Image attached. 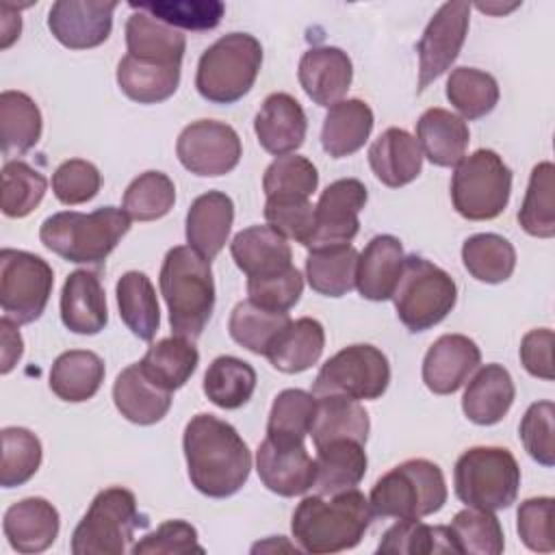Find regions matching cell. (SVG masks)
Instances as JSON below:
<instances>
[{"instance_id": "31", "label": "cell", "mask_w": 555, "mask_h": 555, "mask_svg": "<svg viewBox=\"0 0 555 555\" xmlns=\"http://www.w3.org/2000/svg\"><path fill=\"white\" fill-rule=\"evenodd\" d=\"M373 111L360 98L340 100L327 108L321 128V145L332 158H345L364 147L373 130Z\"/></svg>"}, {"instance_id": "53", "label": "cell", "mask_w": 555, "mask_h": 555, "mask_svg": "<svg viewBox=\"0 0 555 555\" xmlns=\"http://www.w3.org/2000/svg\"><path fill=\"white\" fill-rule=\"evenodd\" d=\"M319 186V173L312 160L297 154L278 156L262 176L267 197H308Z\"/></svg>"}, {"instance_id": "33", "label": "cell", "mask_w": 555, "mask_h": 555, "mask_svg": "<svg viewBox=\"0 0 555 555\" xmlns=\"http://www.w3.org/2000/svg\"><path fill=\"white\" fill-rule=\"evenodd\" d=\"M126 48L137 59L182 65L186 39L178 28L145 11H134L126 22Z\"/></svg>"}, {"instance_id": "55", "label": "cell", "mask_w": 555, "mask_h": 555, "mask_svg": "<svg viewBox=\"0 0 555 555\" xmlns=\"http://www.w3.org/2000/svg\"><path fill=\"white\" fill-rule=\"evenodd\" d=\"M102 186L98 167L82 158H69L52 173V193L61 204L76 206L93 199Z\"/></svg>"}, {"instance_id": "17", "label": "cell", "mask_w": 555, "mask_h": 555, "mask_svg": "<svg viewBox=\"0 0 555 555\" xmlns=\"http://www.w3.org/2000/svg\"><path fill=\"white\" fill-rule=\"evenodd\" d=\"M256 470L267 490L280 496H299L314 486L317 466L304 442L264 438L256 451Z\"/></svg>"}, {"instance_id": "6", "label": "cell", "mask_w": 555, "mask_h": 555, "mask_svg": "<svg viewBox=\"0 0 555 555\" xmlns=\"http://www.w3.org/2000/svg\"><path fill=\"white\" fill-rule=\"evenodd\" d=\"M260 65L262 46L254 35H223L199 56L197 93L212 104H234L254 87Z\"/></svg>"}, {"instance_id": "58", "label": "cell", "mask_w": 555, "mask_h": 555, "mask_svg": "<svg viewBox=\"0 0 555 555\" xmlns=\"http://www.w3.org/2000/svg\"><path fill=\"white\" fill-rule=\"evenodd\" d=\"M132 555H186L204 553L197 542V529L186 520H165L130 548Z\"/></svg>"}, {"instance_id": "52", "label": "cell", "mask_w": 555, "mask_h": 555, "mask_svg": "<svg viewBox=\"0 0 555 555\" xmlns=\"http://www.w3.org/2000/svg\"><path fill=\"white\" fill-rule=\"evenodd\" d=\"M48 191L43 173L24 160H7L2 167V212L11 219L30 215Z\"/></svg>"}, {"instance_id": "26", "label": "cell", "mask_w": 555, "mask_h": 555, "mask_svg": "<svg viewBox=\"0 0 555 555\" xmlns=\"http://www.w3.org/2000/svg\"><path fill=\"white\" fill-rule=\"evenodd\" d=\"M230 254L247 278H267L293 267L291 245L269 225H251L236 232Z\"/></svg>"}, {"instance_id": "9", "label": "cell", "mask_w": 555, "mask_h": 555, "mask_svg": "<svg viewBox=\"0 0 555 555\" xmlns=\"http://www.w3.org/2000/svg\"><path fill=\"white\" fill-rule=\"evenodd\" d=\"M453 486L457 499L470 507L507 509L518 496L520 468L503 447H473L457 457Z\"/></svg>"}, {"instance_id": "44", "label": "cell", "mask_w": 555, "mask_h": 555, "mask_svg": "<svg viewBox=\"0 0 555 555\" xmlns=\"http://www.w3.org/2000/svg\"><path fill=\"white\" fill-rule=\"evenodd\" d=\"M317 412V397L301 388L282 390L271 405L267 438L275 442H304Z\"/></svg>"}, {"instance_id": "3", "label": "cell", "mask_w": 555, "mask_h": 555, "mask_svg": "<svg viewBox=\"0 0 555 555\" xmlns=\"http://www.w3.org/2000/svg\"><path fill=\"white\" fill-rule=\"evenodd\" d=\"M158 284L169 310L173 336L195 340L215 308L210 260L189 245L171 247L163 260Z\"/></svg>"}, {"instance_id": "34", "label": "cell", "mask_w": 555, "mask_h": 555, "mask_svg": "<svg viewBox=\"0 0 555 555\" xmlns=\"http://www.w3.org/2000/svg\"><path fill=\"white\" fill-rule=\"evenodd\" d=\"M117 85L132 102L158 104L176 93L180 85V65L126 54L117 65Z\"/></svg>"}, {"instance_id": "13", "label": "cell", "mask_w": 555, "mask_h": 555, "mask_svg": "<svg viewBox=\"0 0 555 555\" xmlns=\"http://www.w3.org/2000/svg\"><path fill=\"white\" fill-rule=\"evenodd\" d=\"M176 154L186 171L202 178H217L238 165L243 147L232 126L215 119H197L180 132Z\"/></svg>"}, {"instance_id": "49", "label": "cell", "mask_w": 555, "mask_h": 555, "mask_svg": "<svg viewBox=\"0 0 555 555\" xmlns=\"http://www.w3.org/2000/svg\"><path fill=\"white\" fill-rule=\"evenodd\" d=\"M173 180L163 171H145L124 191L121 208L134 221H156L173 208Z\"/></svg>"}, {"instance_id": "22", "label": "cell", "mask_w": 555, "mask_h": 555, "mask_svg": "<svg viewBox=\"0 0 555 555\" xmlns=\"http://www.w3.org/2000/svg\"><path fill=\"white\" fill-rule=\"evenodd\" d=\"M59 525V512L50 501L41 496H28L13 503L4 512L2 531L13 551L41 553L54 544Z\"/></svg>"}, {"instance_id": "48", "label": "cell", "mask_w": 555, "mask_h": 555, "mask_svg": "<svg viewBox=\"0 0 555 555\" xmlns=\"http://www.w3.org/2000/svg\"><path fill=\"white\" fill-rule=\"evenodd\" d=\"M457 553L499 555L505 548L503 529L490 509L470 507L457 512L449 525Z\"/></svg>"}, {"instance_id": "54", "label": "cell", "mask_w": 555, "mask_h": 555, "mask_svg": "<svg viewBox=\"0 0 555 555\" xmlns=\"http://www.w3.org/2000/svg\"><path fill=\"white\" fill-rule=\"evenodd\" d=\"M264 219L284 238L306 245L314 230V206L308 197H267Z\"/></svg>"}, {"instance_id": "30", "label": "cell", "mask_w": 555, "mask_h": 555, "mask_svg": "<svg viewBox=\"0 0 555 555\" xmlns=\"http://www.w3.org/2000/svg\"><path fill=\"white\" fill-rule=\"evenodd\" d=\"M317 449L314 466L317 494H336L356 488L366 475V451L364 444L351 438L330 440Z\"/></svg>"}, {"instance_id": "38", "label": "cell", "mask_w": 555, "mask_h": 555, "mask_svg": "<svg viewBox=\"0 0 555 555\" xmlns=\"http://www.w3.org/2000/svg\"><path fill=\"white\" fill-rule=\"evenodd\" d=\"M41 111L35 100L22 91L0 93V139L2 154L22 156L41 139Z\"/></svg>"}, {"instance_id": "2", "label": "cell", "mask_w": 555, "mask_h": 555, "mask_svg": "<svg viewBox=\"0 0 555 555\" xmlns=\"http://www.w3.org/2000/svg\"><path fill=\"white\" fill-rule=\"evenodd\" d=\"M373 518L369 499L351 488L336 494L301 499L293 512L291 531L306 553H338L353 548L364 538Z\"/></svg>"}, {"instance_id": "29", "label": "cell", "mask_w": 555, "mask_h": 555, "mask_svg": "<svg viewBox=\"0 0 555 555\" xmlns=\"http://www.w3.org/2000/svg\"><path fill=\"white\" fill-rule=\"evenodd\" d=\"M516 397L512 375L501 364L481 366L468 382L462 410L475 425H496L509 412Z\"/></svg>"}, {"instance_id": "62", "label": "cell", "mask_w": 555, "mask_h": 555, "mask_svg": "<svg viewBox=\"0 0 555 555\" xmlns=\"http://www.w3.org/2000/svg\"><path fill=\"white\" fill-rule=\"evenodd\" d=\"M22 33V20H20V13L9 7V4H2L0 7V48L7 50Z\"/></svg>"}, {"instance_id": "20", "label": "cell", "mask_w": 555, "mask_h": 555, "mask_svg": "<svg viewBox=\"0 0 555 555\" xmlns=\"http://www.w3.org/2000/svg\"><path fill=\"white\" fill-rule=\"evenodd\" d=\"M308 130L301 104L288 93H271L264 98L254 119V132L262 150L273 156H286L304 145Z\"/></svg>"}, {"instance_id": "56", "label": "cell", "mask_w": 555, "mask_h": 555, "mask_svg": "<svg viewBox=\"0 0 555 555\" xmlns=\"http://www.w3.org/2000/svg\"><path fill=\"white\" fill-rule=\"evenodd\" d=\"M553 421H555V405L551 401H538L527 408L518 427V436L525 451L546 468L555 464Z\"/></svg>"}, {"instance_id": "40", "label": "cell", "mask_w": 555, "mask_h": 555, "mask_svg": "<svg viewBox=\"0 0 555 555\" xmlns=\"http://www.w3.org/2000/svg\"><path fill=\"white\" fill-rule=\"evenodd\" d=\"M197 347L193 345V340L182 336H169L154 343L139 360L147 377L171 392L176 388H182L191 379V375L197 369Z\"/></svg>"}, {"instance_id": "14", "label": "cell", "mask_w": 555, "mask_h": 555, "mask_svg": "<svg viewBox=\"0 0 555 555\" xmlns=\"http://www.w3.org/2000/svg\"><path fill=\"white\" fill-rule=\"evenodd\" d=\"M470 22V4L466 0L444 2L429 24L425 26L416 52H418V93L427 89L429 82L440 78L457 59Z\"/></svg>"}, {"instance_id": "1", "label": "cell", "mask_w": 555, "mask_h": 555, "mask_svg": "<svg viewBox=\"0 0 555 555\" xmlns=\"http://www.w3.org/2000/svg\"><path fill=\"white\" fill-rule=\"evenodd\" d=\"M182 449L189 479L197 492L225 499L245 486L251 453L230 423L212 414H195L184 427Z\"/></svg>"}, {"instance_id": "19", "label": "cell", "mask_w": 555, "mask_h": 555, "mask_svg": "<svg viewBox=\"0 0 555 555\" xmlns=\"http://www.w3.org/2000/svg\"><path fill=\"white\" fill-rule=\"evenodd\" d=\"M297 78L314 104L330 108L349 91L353 65L349 54L340 48L317 46L301 54Z\"/></svg>"}, {"instance_id": "11", "label": "cell", "mask_w": 555, "mask_h": 555, "mask_svg": "<svg viewBox=\"0 0 555 555\" xmlns=\"http://www.w3.org/2000/svg\"><path fill=\"white\" fill-rule=\"evenodd\" d=\"M388 384L390 364L386 353L373 345H349L321 366L312 384V395L373 401L386 392Z\"/></svg>"}, {"instance_id": "24", "label": "cell", "mask_w": 555, "mask_h": 555, "mask_svg": "<svg viewBox=\"0 0 555 555\" xmlns=\"http://www.w3.org/2000/svg\"><path fill=\"white\" fill-rule=\"evenodd\" d=\"M113 401L119 414L134 425H154L171 408V390L163 388L141 369L139 362L126 366L113 384Z\"/></svg>"}, {"instance_id": "51", "label": "cell", "mask_w": 555, "mask_h": 555, "mask_svg": "<svg viewBox=\"0 0 555 555\" xmlns=\"http://www.w3.org/2000/svg\"><path fill=\"white\" fill-rule=\"evenodd\" d=\"M2 438V462H0V486L15 488L26 483L41 466V442L26 427H4Z\"/></svg>"}, {"instance_id": "43", "label": "cell", "mask_w": 555, "mask_h": 555, "mask_svg": "<svg viewBox=\"0 0 555 555\" xmlns=\"http://www.w3.org/2000/svg\"><path fill=\"white\" fill-rule=\"evenodd\" d=\"M291 323L288 312L267 310L251 299L238 301L230 314L228 332L234 343L251 353L264 356L278 334Z\"/></svg>"}, {"instance_id": "10", "label": "cell", "mask_w": 555, "mask_h": 555, "mask_svg": "<svg viewBox=\"0 0 555 555\" xmlns=\"http://www.w3.org/2000/svg\"><path fill=\"white\" fill-rule=\"evenodd\" d=\"M512 191V171L494 150H477L464 156L451 178V202L468 221L499 217Z\"/></svg>"}, {"instance_id": "32", "label": "cell", "mask_w": 555, "mask_h": 555, "mask_svg": "<svg viewBox=\"0 0 555 555\" xmlns=\"http://www.w3.org/2000/svg\"><path fill=\"white\" fill-rule=\"evenodd\" d=\"M325 347V332L317 319L291 321L267 349V360L282 373H301L319 362Z\"/></svg>"}, {"instance_id": "46", "label": "cell", "mask_w": 555, "mask_h": 555, "mask_svg": "<svg viewBox=\"0 0 555 555\" xmlns=\"http://www.w3.org/2000/svg\"><path fill=\"white\" fill-rule=\"evenodd\" d=\"M377 553H457L453 533L442 525H425L418 518H403L382 535Z\"/></svg>"}, {"instance_id": "15", "label": "cell", "mask_w": 555, "mask_h": 555, "mask_svg": "<svg viewBox=\"0 0 555 555\" xmlns=\"http://www.w3.org/2000/svg\"><path fill=\"white\" fill-rule=\"evenodd\" d=\"M366 186L356 178H340L325 186L314 206V230L304 247L351 245L360 230V210L366 204Z\"/></svg>"}, {"instance_id": "35", "label": "cell", "mask_w": 555, "mask_h": 555, "mask_svg": "<svg viewBox=\"0 0 555 555\" xmlns=\"http://www.w3.org/2000/svg\"><path fill=\"white\" fill-rule=\"evenodd\" d=\"M104 362L87 349L61 353L50 369V390L69 403H82L95 397L104 382Z\"/></svg>"}, {"instance_id": "45", "label": "cell", "mask_w": 555, "mask_h": 555, "mask_svg": "<svg viewBox=\"0 0 555 555\" xmlns=\"http://www.w3.org/2000/svg\"><path fill=\"white\" fill-rule=\"evenodd\" d=\"M553 173L555 167L548 160L538 163L531 169L529 186L518 210V221L522 230L538 238L555 236V199H553Z\"/></svg>"}, {"instance_id": "16", "label": "cell", "mask_w": 555, "mask_h": 555, "mask_svg": "<svg viewBox=\"0 0 555 555\" xmlns=\"http://www.w3.org/2000/svg\"><path fill=\"white\" fill-rule=\"evenodd\" d=\"M115 9V0H59L50 7L48 28L69 50L95 48L108 39Z\"/></svg>"}, {"instance_id": "12", "label": "cell", "mask_w": 555, "mask_h": 555, "mask_svg": "<svg viewBox=\"0 0 555 555\" xmlns=\"http://www.w3.org/2000/svg\"><path fill=\"white\" fill-rule=\"evenodd\" d=\"M52 267L37 254L4 247L0 251V308L17 325L37 321L52 295Z\"/></svg>"}, {"instance_id": "41", "label": "cell", "mask_w": 555, "mask_h": 555, "mask_svg": "<svg viewBox=\"0 0 555 555\" xmlns=\"http://www.w3.org/2000/svg\"><path fill=\"white\" fill-rule=\"evenodd\" d=\"M204 395L223 410L245 405L256 390V371L234 356H219L204 373Z\"/></svg>"}, {"instance_id": "61", "label": "cell", "mask_w": 555, "mask_h": 555, "mask_svg": "<svg viewBox=\"0 0 555 555\" xmlns=\"http://www.w3.org/2000/svg\"><path fill=\"white\" fill-rule=\"evenodd\" d=\"M0 334H2V366H0V371H2V375H7L22 358L24 343H22L17 323H13L7 317H2V321H0Z\"/></svg>"}, {"instance_id": "39", "label": "cell", "mask_w": 555, "mask_h": 555, "mask_svg": "<svg viewBox=\"0 0 555 555\" xmlns=\"http://www.w3.org/2000/svg\"><path fill=\"white\" fill-rule=\"evenodd\" d=\"M358 251L353 245L310 249L306 258V278L314 293L343 297L356 286Z\"/></svg>"}, {"instance_id": "25", "label": "cell", "mask_w": 555, "mask_h": 555, "mask_svg": "<svg viewBox=\"0 0 555 555\" xmlns=\"http://www.w3.org/2000/svg\"><path fill=\"white\" fill-rule=\"evenodd\" d=\"M234 221V202L221 191L202 193L186 212V243L204 258L212 260L228 243Z\"/></svg>"}, {"instance_id": "28", "label": "cell", "mask_w": 555, "mask_h": 555, "mask_svg": "<svg viewBox=\"0 0 555 555\" xmlns=\"http://www.w3.org/2000/svg\"><path fill=\"white\" fill-rule=\"evenodd\" d=\"M423 156L436 167H455L470 141L466 121L447 108H427L416 121V137Z\"/></svg>"}, {"instance_id": "42", "label": "cell", "mask_w": 555, "mask_h": 555, "mask_svg": "<svg viewBox=\"0 0 555 555\" xmlns=\"http://www.w3.org/2000/svg\"><path fill=\"white\" fill-rule=\"evenodd\" d=\"M462 262L466 271L486 284H501L516 269V249L501 234H473L462 245Z\"/></svg>"}, {"instance_id": "21", "label": "cell", "mask_w": 555, "mask_h": 555, "mask_svg": "<svg viewBox=\"0 0 555 555\" xmlns=\"http://www.w3.org/2000/svg\"><path fill=\"white\" fill-rule=\"evenodd\" d=\"M61 321L63 325L82 336L104 330L108 323L106 295L100 278L93 271H72L61 291Z\"/></svg>"}, {"instance_id": "8", "label": "cell", "mask_w": 555, "mask_h": 555, "mask_svg": "<svg viewBox=\"0 0 555 555\" xmlns=\"http://www.w3.org/2000/svg\"><path fill=\"white\" fill-rule=\"evenodd\" d=\"M399 321L410 332H425L438 325L457 301L453 278L423 256H405L399 282L390 297Z\"/></svg>"}, {"instance_id": "18", "label": "cell", "mask_w": 555, "mask_h": 555, "mask_svg": "<svg viewBox=\"0 0 555 555\" xmlns=\"http://www.w3.org/2000/svg\"><path fill=\"white\" fill-rule=\"evenodd\" d=\"M481 351L464 334H444L431 343L423 360V382L434 395H453L479 366Z\"/></svg>"}, {"instance_id": "59", "label": "cell", "mask_w": 555, "mask_h": 555, "mask_svg": "<svg viewBox=\"0 0 555 555\" xmlns=\"http://www.w3.org/2000/svg\"><path fill=\"white\" fill-rule=\"evenodd\" d=\"M518 535L522 544L538 553H551L555 548L553 533V499L533 496L518 507Z\"/></svg>"}, {"instance_id": "7", "label": "cell", "mask_w": 555, "mask_h": 555, "mask_svg": "<svg viewBox=\"0 0 555 555\" xmlns=\"http://www.w3.org/2000/svg\"><path fill=\"white\" fill-rule=\"evenodd\" d=\"M147 527V516L139 512L128 488H104L91 501L87 514L72 533L74 555H124L137 529Z\"/></svg>"}, {"instance_id": "47", "label": "cell", "mask_w": 555, "mask_h": 555, "mask_svg": "<svg viewBox=\"0 0 555 555\" xmlns=\"http://www.w3.org/2000/svg\"><path fill=\"white\" fill-rule=\"evenodd\" d=\"M447 98L462 119H479L494 111L499 85L494 76L475 67H455L447 80Z\"/></svg>"}, {"instance_id": "37", "label": "cell", "mask_w": 555, "mask_h": 555, "mask_svg": "<svg viewBox=\"0 0 555 555\" xmlns=\"http://www.w3.org/2000/svg\"><path fill=\"white\" fill-rule=\"evenodd\" d=\"M119 317L141 340H152L160 325V308L154 284L141 271H126L115 286Z\"/></svg>"}, {"instance_id": "5", "label": "cell", "mask_w": 555, "mask_h": 555, "mask_svg": "<svg viewBox=\"0 0 555 555\" xmlns=\"http://www.w3.org/2000/svg\"><path fill=\"white\" fill-rule=\"evenodd\" d=\"M369 503L373 516L425 518L447 503L444 475L429 460H405L375 481Z\"/></svg>"}, {"instance_id": "4", "label": "cell", "mask_w": 555, "mask_h": 555, "mask_svg": "<svg viewBox=\"0 0 555 555\" xmlns=\"http://www.w3.org/2000/svg\"><path fill=\"white\" fill-rule=\"evenodd\" d=\"M130 230L124 208L104 206L93 212L63 210L50 215L41 228V243L67 262L102 264Z\"/></svg>"}, {"instance_id": "27", "label": "cell", "mask_w": 555, "mask_h": 555, "mask_svg": "<svg viewBox=\"0 0 555 555\" xmlns=\"http://www.w3.org/2000/svg\"><path fill=\"white\" fill-rule=\"evenodd\" d=\"M369 165L382 184L399 189L418 178L423 169V152L408 130L388 128L371 143Z\"/></svg>"}, {"instance_id": "23", "label": "cell", "mask_w": 555, "mask_h": 555, "mask_svg": "<svg viewBox=\"0 0 555 555\" xmlns=\"http://www.w3.org/2000/svg\"><path fill=\"white\" fill-rule=\"evenodd\" d=\"M401 241L392 234L373 236L358 254L356 288L369 301H386L392 297L403 267Z\"/></svg>"}, {"instance_id": "36", "label": "cell", "mask_w": 555, "mask_h": 555, "mask_svg": "<svg viewBox=\"0 0 555 555\" xmlns=\"http://www.w3.org/2000/svg\"><path fill=\"white\" fill-rule=\"evenodd\" d=\"M369 429V412L360 405V401L340 395L317 397V412L310 425L314 447L338 438H351L366 444Z\"/></svg>"}, {"instance_id": "60", "label": "cell", "mask_w": 555, "mask_h": 555, "mask_svg": "<svg viewBox=\"0 0 555 555\" xmlns=\"http://www.w3.org/2000/svg\"><path fill=\"white\" fill-rule=\"evenodd\" d=\"M518 356L529 375L551 382L555 377V373H553V330L540 327V330L527 332L520 340Z\"/></svg>"}, {"instance_id": "57", "label": "cell", "mask_w": 555, "mask_h": 555, "mask_svg": "<svg viewBox=\"0 0 555 555\" xmlns=\"http://www.w3.org/2000/svg\"><path fill=\"white\" fill-rule=\"evenodd\" d=\"M304 293V278L295 267H288L282 273L267 278H247V295L254 304L275 310L288 312Z\"/></svg>"}, {"instance_id": "50", "label": "cell", "mask_w": 555, "mask_h": 555, "mask_svg": "<svg viewBox=\"0 0 555 555\" xmlns=\"http://www.w3.org/2000/svg\"><path fill=\"white\" fill-rule=\"evenodd\" d=\"M130 9L145 11L147 15L184 30H210L219 26L225 4L219 0H150L130 2Z\"/></svg>"}]
</instances>
